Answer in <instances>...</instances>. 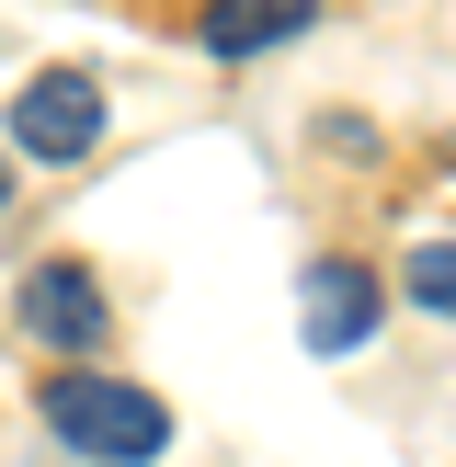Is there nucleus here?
Here are the masks:
<instances>
[{"instance_id":"obj_1","label":"nucleus","mask_w":456,"mask_h":467,"mask_svg":"<svg viewBox=\"0 0 456 467\" xmlns=\"http://www.w3.org/2000/svg\"><path fill=\"white\" fill-rule=\"evenodd\" d=\"M35 410H46V433H57L68 456H91V467H149L171 445V410H160L149 388H126V377H91V365L46 377Z\"/></svg>"},{"instance_id":"obj_2","label":"nucleus","mask_w":456,"mask_h":467,"mask_svg":"<svg viewBox=\"0 0 456 467\" xmlns=\"http://www.w3.org/2000/svg\"><path fill=\"white\" fill-rule=\"evenodd\" d=\"M0 137H12L23 160H46V171H68V160L103 137V80H91V68H35V80L12 91V126Z\"/></svg>"},{"instance_id":"obj_3","label":"nucleus","mask_w":456,"mask_h":467,"mask_svg":"<svg viewBox=\"0 0 456 467\" xmlns=\"http://www.w3.org/2000/svg\"><path fill=\"white\" fill-rule=\"evenodd\" d=\"M377 308H388V285L365 263H308L296 274V342L308 354H365L377 342Z\"/></svg>"},{"instance_id":"obj_4","label":"nucleus","mask_w":456,"mask_h":467,"mask_svg":"<svg viewBox=\"0 0 456 467\" xmlns=\"http://www.w3.org/2000/svg\"><path fill=\"white\" fill-rule=\"evenodd\" d=\"M12 308H23V331H35L46 354H68V365H80L91 342L114 331V319H103V285H91L80 263H35V274H23V296H12Z\"/></svg>"},{"instance_id":"obj_5","label":"nucleus","mask_w":456,"mask_h":467,"mask_svg":"<svg viewBox=\"0 0 456 467\" xmlns=\"http://www.w3.org/2000/svg\"><path fill=\"white\" fill-rule=\"evenodd\" d=\"M319 23V0H205V57H274V46H296Z\"/></svg>"},{"instance_id":"obj_6","label":"nucleus","mask_w":456,"mask_h":467,"mask_svg":"<svg viewBox=\"0 0 456 467\" xmlns=\"http://www.w3.org/2000/svg\"><path fill=\"white\" fill-rule=\"evenodd\" d=\"M410 308L456 319V240H422V251H410Z\"/></svg>"},{"instance_id":"obj_7","label":"nucleus","mask_w":456,"mask_h":467,"mask_svg":"<svg viewBox=\"0 0 456 467\" xmlns=\"http://www.w3.org/2000/svg\"><path fill=\"white\" fill-rule=\"evenodd\" d=\"M0 205H12V149H0Z\"/></svg>"}]
</instances>
